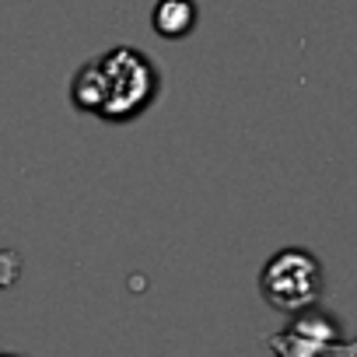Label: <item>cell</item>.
<instances>
[{
  "instance_id": "cell-1",
  "label": "cell",
  "mask_w": 357,
  "mask_h": 357,
  "mask_svg": "<svg viewBox=\"0 0 357 357\" xmlns=\"http://www.w3.org/2000/svg\"><path fill=\"white\" fill-rule=\"evenodd\" d=\"M158 91H161V74L154 60L133 46H112L95 60H88L70 77L74 109L109 123H130L144 116L154 105Z\"/></svg>"
},
{
  "instance_id": "cell-2",
  "label": "cell",
  "mask_w": 357,
  "mask_h": 357,
  "mask_svg": "<svg viewBox=\"0 0 357 357\" xmlns=\"http://www.w3.org/2000/svg\"><path fill=\"white\" fill-rule=\"evenodd\" d=\"M322 263L305 245L277 249L259 270V298L284 315L315 308L322 298Z\"/></svg>"
},
{
  "instance_id": "cell-5",
  "label": "cell",
  "mask_w": 357,
  "mask_h": 357,
  "mask_svg": "<svg viewBox=\"0 0 357 357\" xmlns=\"http://www.w3.org/2000/svg\"><path fill=\"white\" fill-rule=\"evenodd\" d=\"M22 270H25L22 252H15V249H0V291H11V287L22 280Z\"/></svg>"
},
{
  "instance_id": "cell-3",
  "label": "cell",
  "mask_w": 357,
  "mask_h": 357,
  "mask_svg": "<svg viewBox=\"0 0 357 357\" xmlns=\"http://www.w3.org/2000/svg\"><path fill=\"white\" fill-rule=\"evenodd\" d=\"M340 322L322 312V308H305L291 319L287 329L280 333H270L266 336V347L277 354V357H319L326 347L340 343Z\"/></svg>"
},
{
  "instance_id": "cell-7",
  "label": "cell",
  "mask_w": 357,
  "mask_h": 357,
  "mask_svg": "<svg viewBox=\"0 0 357 357\" xmlns=\"http://www.w3.org/2000/svg\"><path fill=\"white\" fill-rule=\"evenodd\" d=\"M0 357H25V354H0Z\"/></svg>"
},
{
  "instance_id": "cell-4",
  "label": "cell",
  "mask_w": 357,
  "mask_h": 357,
  "mask_svg": "<svg viewBox=\"0 0 357 357\" xmlns=\"http://www.w3.org/2000/svg\"><path fill=\"white\" fill-rule=\"evenodd\" d=\"M197 22H200V11H197L193 0H158L154 11H151V29L168 43L193 36Z\"/></svg>"
},
{
  "instance_id": "cell-6",
  "label": "cell",
  "mask_w": 357,
  "mask_h": 357,
  "mask_svg": "<svg viewBox=\"0 0 357 357\" xmlns=\"http://www.w3.org/2000/svg\"><path fill=\"white\" fill-rule=\"evenodd\" d=\"M319 357H357V340H340V343H333V347H326Z\"/></svg>"
}]
</instances>
